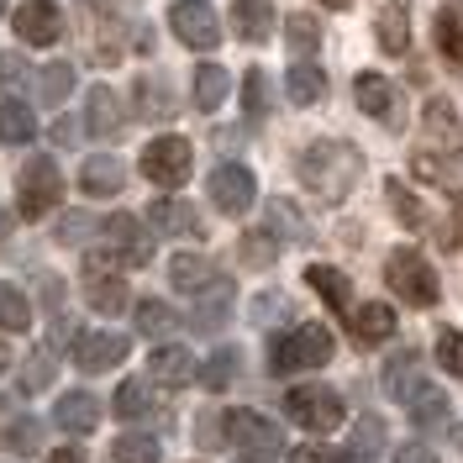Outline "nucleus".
<instances>
[{"mask_svg":"<svg viewBox=\"0 0 463 463\" xmlns=\"http://www.w3.org/2000/svg\"><path fill=\"white\" fill-rule=\"evenodd\" d=\"M32 132H37V121L22 100H5L0 106V143H32Z\"/></svg>","mask_w":463,"mask_h":463,"instance_id":"35","label":"nucleus"},{"mask_svg":"<svg viewBox=\"0 0 463 463\" xmlns=\"http://www.w3.org/2000/svg\"><path fill=\"white\" fill-rule=\"evenodd\" d=\"M190 169H195V147L184 143V137H153L143 147V174L158 190H179L190 179Z\"/></svg>","mask_w":463,"mask_h":463,"instance_id":"6","label":"nucleus"},{"mask_svg":"<svg viewBox=\"0 0 463 463\" xmlns=\"http://www.w3.org/2000/svg\"><path fill=\"white\" fill-rule=\"evenodd\" d=\"M5 11H11V0H0V16H5Z\"/></svg>","mask_w":463,"mask_h":463,"instance_id":"60","label":"nucleus"},{"mask_svg":"<svg viewBox=\"0 0 463 463\" xmlns=\"http://www.w3.org/2000/svg\"><path fill=\"white\" fill-rule=\"evenodd\" d=\"M5 442H11L16 453H32V448L43 442V421H32V416H22V421H11V432H5Z\"/></svg>","mask_w":463,"mask_h":463,"instance_id":"49","label":"nucleus"},{"mask_svg":"<svg viewBox=\"0 0 463 463\" xmlns=\"http://www.w3.org/2000/svg\"><path fill=\"white\" fill-rule=\"evenodd\" d=\"M11 22H16V37L32 43V48H53L58 37H63V16H58L53 0H27Z\"/></svg>","mask_w":463,"mask_h":463,"instance_id":"13","label":"nucleus"},{"mask_svg":"<svg viewBox=\"0 0 463 463\" xmlns=\"http://www.w3.org/2000/svg\"><path fill=\"white\" fill-rule=\"evenodd\" d=\"M295 174H300V184H306L311 195L337 205L358 190V179H364V153L353 143H343V137H321V143H311L300 153Z\"/></svg>","mask_w":463,"mask_h":463,"instance_id":"1","label":"nucleus"},{"mask_svg":"<svg viewBox=\"0 0 463 463\" xmlns=\"http://www.w3.org/2000/svg\"><path fill=\"white\" fill-rule=\"evenodd\" d=\"M421 384H427V379H421V353H416V347H401V353L384 364V395L405 405Z\"/></svg>","mask_w":463,"mask_h":463,"instance_id":"19","label":"nucleus"},{"mask_svg":"<svg viewBox=\"0 0 463 463\" xmlns=\"http://www.w3.org/2000/svg\"><path fill=\"white\" fill-rule=\"evenodd\" d=\"M227 437L237 442L242 463H274L279 453H285V432H279L269 416H259V411H232Z\"/></svg>","mask_w":463,"mask_h":463,"instance_id":"4","label":"nucleus"},{"mask_svg":"<svg viewBox=\"0 0 463 463\" xmlns=\"http://www.w3.org/2000/svg\"><path fill=\"white\" fill-rule=\"evenodd\" d=\"M448 237H453V248L463 242V205H458V216H453V232H448Z\"/></svg>","mask_w":463,"mask_h":463,"instance_id":"57","label":"nucleus"},{"mask_svg":"<svg viewBox=\"0 0 463 463\" xmlns=\"http://www.w3.org/2000/svg\"><path fill=\"white\" fill-rule=\"evenodd\" d=\"M379 448H384V421H379V416H364V421L353 427V437H347L343 458L347 463H364V458H374Z\"/></svg>","mask_w":463,"mask_h":463,"instance_id":"32","label":"nucleus"},{"mask_svg":"<svg viewBox=\"0 0 463 463\" xmlns=\"http://www.w3.org/2000/svg\"><path fill=\"white\" fill-rule=\"evenodd\" d=\"M147 374L158 379V384H174V390H179V384H190V379L201 374V369H195V358H190V347H153V358H147Z\"/></svg>","mask_w":463,"mask_h":463,"instance_id":"21","label":"nucleus"},{"mask_svg":"<svg viewBox=\"0 0 463 463\" xmlns=\"http://www.w3.org/2000/svg\"><path fill=\"white\" fill-rule=\"evenodd\" d=\"M27 85V63L16 53H0V90H22Z\"/></svg>","mask_w":463,"mask_h":463,"instance_id":"50","label":"nucleus"},{"mask_svg":"<svg viewBox=\"0 0 463 463\" xmlns=\"http://www.w3.org/2000/svg\"><path fill=\"white\" fill-rule=\"evenodd\" d=\"M274 317H285V295H263L253 306V321H274Z\"/></svg>","mask_w":463,"mask_h":463,"instance_id":"51","label":"nucleus"},{"mask_svg":"<svg viewBox=\"0 0 463 463\" xmlns=\"http://www.w3.org/2000/svg\"><path fill=\"white\" fill-rule=\"evenodd\" d=\"M384 195H390V205H395V216H401V222H405L411 232H421V227H427V211L416 205V195L405 190L401 179H384Z\"/></svg>","mask_w":463,"mask_h":463,"instance_id":"41","label":"nucleus"},{"mask_svg":"<svg viewBox=\"0 0 463 463\" xmlns=\"http://www.w3.org/2000/svg\"><path fill=\"white\" fill-rule=\"evenodd\" d=\"M384 285L401 295L405 306H437V295H442V285H437V269L427 263V253H416V248H395L390 259H384Z\"/></svg>","mask_w":463,"mask_h":463,"instance_id":"3","label":"nucleus"},{"mask_svg":"<svg viewBox=\"0 0 463 463\" xmlns=\"http://www.w3.org/2000/svg\"><path fill=\"white\" fill-rule=\"evenodd\" d=\"M16 201H22V216H27V222L48 216V211H53V205L63 201V174H58L53 158H32L27 169H22Z\"/></svg>","mask_w":463,"mask_h":463,"instance_id":"7","label":"nucleus"},{"mask_svg":"<svg viewBox=\"0 0 463 463\" xmlns=\"http://www.w3.org/2000/svg\"><path fill=\"white\" fill-rule=\"evenodd\" d=\"M289 463H337V458H332L326 448H295V453H289Z\"/></svg>","mask_w":463,"mask_h":463,"instance_id":"54","label":"nucleus"},{"mask_svg":"<svg viewBox=\"0 0 463 463\" xmlns=\"http://www.w3.org/2000/svg\"><path fill=\"white\" fill-rule=\"evenodd\" d=\"M137 332H147V337L174 332V311L164 306V300H137Z\"/></svg>","mask_w":463,"mask_h":463,"instance_id":"45","label":"nucleus"},{"mask_svg":"<svg viewBox=\"0 0 463 463\" xmlns=\"http://www.w3.org/2000/svg\"><path fill=\"white\" fill-rule=\"evenodd\" d=\"M227 90H232V74L222 63H201V69H195V106H201V111H216V106L227 100Z\"/></svg>","mask_w":463,"mask_h":463,"instance_id":"30","label":"nucleus"},{"mask_svg":"<svg viewBox=\"0 0 463 463\" xmlns=\"http://www.w3.org/2000/svg\"><path fill=\"white\" fill-rule=\"evenodd\" d=\"M211 279H216V269H211L201 253H179V259L169 263V285H174V289H184V295H201Z\"/></svg>","mask_w":463,"mask_h":463,"instance_id":"29","label":"nucleus"},{"mask_svg":"<svg viewBox=\"0 0 463 463\" xmlns=\"http://www.w3.org/2000/svg\"><path fill=\"white\" fill-rule=\"evenodd\" d=\"M111 463H158V437H147V432H127V437H116Z\"/></svg>","mask_w":463,"mask_h":463,"instance_id":"37","label":"nucleus"},{"mask_svg":"<svg viewBox=\"0 0 463 463\" xmlns=\"http://www.w3.org/2000/svg\"><path fill=\"white\" fill-rule=\"evenodd\" d=\"M69 90H74V69H69V63H48V69H43V80H37V95H43L48 106H58Z\"/></svg>","mask_w":463,"mask_h":463,"instance_id":"44","label":"nucleus"},{"mask_svg":"<svg viewBox=\"0 0 463 463\" xmlns=\"http://www.w3.org/2000/svg\"><path fill=\"white\" fill-rule=\"evenodd\" d=\"M80 184H85V195H121L127 169H121V158H111V153H95V158H85V169H80Z\"/></svg>","mask_w":463,"mask_h":463,"instance_id":"22","label":"nucleus"},{"mask_svg":"<svg viewBox=\"0 0 463 463\" xmlns=\"http://www.w3.org/2000/svg\"><path fill=\"white\" fill-rule=\"evenodd\" d=\"M227 317H232V279H211L201 295V306H195V326L201 332H216Z\"/></svg>","mask_w":463,"mask_h":463,"instance_id":"28","label":"nucleus"},{"mask_svg":"<svg viewBox=\"0 0 463 463\" xmlns=\"http://www.w3.org/2000/svg\"><path fill=\"white\" fill-rule=\"evenodd\" d=\"M353 100H358V111H364V116H374L384 132H401V127H405V100H401V90L390 85L384 74H358Z\"/></svg>","mask_w":463,"mask_h":463,"instance_id":"9","label":"nucleus"},{"mask_svg":"<svg viewBox=\"0 0 463 463\" xmlns=\"http://www.w3.org/2000/svg\"><path fill=\"white\" fill-rule=\"evenodd\" d=\"M374 43L384 48L390 58L411 53V0H390L384 11H379L374 22Z\"/></svg>","mask_w":463,"mask_h":463,"instance_id":"16","label":"nucleus"},{"mask_svg":"<svg viewBox=\"0 0 463 463\" xmlns=\"http://www.w3.org/2000/svg\"><path fill=\"white\" fill-rule=\"evenodd\" d=\"M285 411L311 432H337L343 427V395L332 384H295L285 395Z\"/></svg>","mask_w":463,"mask_h":463,"instance_id":"5","label":"nucleus"},{"mask_svg":"<svg viewBox=\"0 0 463 463\" xmlns=\"http://www.w3.org/2000/svg\"><path fill=\"white\" fill-rule=\"evenodd\" d=\"M285 43H289V53L295 58H311L321 48V22L317 16H300V11L285 16Z\"/></svg>","mask_w":463,"mask_h":463,"instance_id":"33","label":"nucleus"},{"mask_svg":"<svg viewBox=\"0 0 463 463\" xmlns=\"http://www.w3.org/2000/svg\"><path fill=\"white\" fill-rule=\"evenodd\" d=\"M48 463H85V453H80V448H58Z\"/></svg>","mask_w":463,"mask_h":463,"instance_id":"56","label":"nucleus"},{"mask_svg":"<svg viewBox=\"0 0 463 463\" xmlns=\"http://www.w3.org/2000/svg\"><path fill=\"white\" fill-rule=\"evenodd\" d=\"M147 222H153V232H164V237H201V216H195V205L174 201V195H164V201L147 205Z\"/></svg>","mask_w":463,"mask_h":463,"instance_id":"17","label":"nucleus"},{"mask_svg":"<svg viewBox=\"0 0 463 463\" xmlns=\"http://www.w3.org/2000/svg\"><path fill=\"white\" fill-rule=\"evenodd\" d=\"M458 448H463V437H458Z\"/></svg>","mask_w":463,"mask_h":463,"instance_id":"61","label":"nucleus"},{"mask_svg":"<svg viewBox=\"0 0 463 463\" xmlns=\"http://www.w3.org/2000/svg\"><path fill=\"white\" fill-rule=\"evenodd\" d=\"M321 5H332V11H347V5H353V0H321Z\"/></svg>","mask_w":463,"mask_h":463,"instance_id":"59","label":"nucleus"},{"mask_svg":"<svg viewBox=\"0 0 463 463\" xmlns=\"http://www.w3.org/2000/svg\"><path fill=\"white\" fill-rule=\"evenodd\" d=\"M90 227H95L90 216H69V222L58 227V237H63V242H80V237H90Z\"/></svg>","mask_w":463,"mask_h":463,"instance_id":"52","label":"nucleus"},{"mask_svg":"<svg viewBox=\"0 0 463 463\" xmlns=\"http://www.w3.org/2000/svg\"><path fill=\"white\" fill-rule=\"evenodd\" d=\"M53 421L63 427V432L90 437L95 427H100V401H95L90 390H69V395H58V405H53Z\"/></svg>","mask_w":463,"mask_h":463,"instance_id":"15","label":"nucleus"},{"mask_svg":"<svg viewBox=\"0 0 463 463\" xmlns=\"http://www.w3.org/2000/svg\"><path fill=\"white\" fill-rule=\"evenodd\" d=\"M211 201H216V211H227V216H242L248 205L259 201L253 169H242V164H216V169H211Z\"/></svg>","mask_w":463,"mask_h":463,"instance_id":"11","label":"nucleus"},{"mask_svg":"<svg viewBox=\"0 0 463 463\" xmlns=\"http://www.w3.org/2000/svg\"><path fill=\"white\" fill-rule=\"evenodd\" d=\"M437 48L442 58L463 69V0H442V11H437Z\"/></svg>","mask_w":463,"mask_h":463,"instance_id":"26","label":"nucleus"},{"mask_svg":"<svg viewBox=\"0 0 463 463\" xmlns=\"http://www.w3.org/2000/svg\"><path fill=\"white\" fill-rule=\"evenodd\" d=\"M285 95L295 106H317L321 95H326V74H321L311 58H295V69L285 74Z\"/></svg>","mask_w":463,"mask_h":463,"instance_id":"27","label":"nucleus"},{"mask_svg":"<svg viewBox=\"0 0 463 463\" xmlns=\"http://www.w3.org/2000/svg\"><path fill=\"white\" fill-rule=\"evenodd\" d=\"M306 285L317 289L321 300L332 306V311H353V285H347L343 269H326V263H311L306 269Z\"/></svg>","mask_w":463,"mask_h":463,"instance_id":"24","label":"nucleus"},{"mask_svg":"<svg viewBox=\"0 0 463 463\" xmlns=\"http://www.w3.org/2000/svg\"><path fill=\"white\" fill-rule=\"evenodd\" d=\"M395 463H437L432 448H421V442H405L401 453H395Z\"/></svg>","mask_w":463,"mask_h":463,"instance_id":"53","label":"nucleus"},{"mask_svg":"<svg viewBox=\"0 0 463 463\" xmlns=\"http://www.w3.org/2000/svg\"><path fill=\"white\" fill-rule=\"evenodd\" d=\"M53 137H58V143H74V137H80V127H74V121H58Z\"/></svg>","mask_w":463,"mask_h":463,"instance_id":"55","label":"nucleus"},{"mask_svg":"<svg viewBox=\"0 0 463 463\" xmlns=\"http://www.w3.org/2000/svg\"><path fill=\"white\" fill-rule=\"evenodd\" d=\"M237 253H242V263H248V269H269V263L279 259V242H274V232H242Z\"/></svg>","mask_w":463,"mask_h":463,"instance_id":"39","label":"nucleus"},{"mask_svg":"<svg viewBox=\"0 0 463 463\" xmlns=\"http://www.w3.org/2000/svg\"><path fill=\"white\" fill-rule=\"evenodd\" d=\"M85 127L95 132V137H116L121 132V100H116V90L111 85H95L90 90V106H85Z\"/></svg>","mask_w":463,"mask_h":463,"instance_id":"25","label":"nucleus"},{"mask_svg":"<svg viewBox=\"0 0 463 463\" xmlns=\"http://www.w3.org/2000/svg\"><path fill=\"white\" fill-rule=\"evenodd\" d=\"M100 237H106V253L100 259H116V263H127V269H143L153 259V237L143 232L137 216H106L100 222Z\"/></svg>","mask_w":463,"mask_h":463,"instance_id":"8","label":"nucleus"},{"mask_svg":"<svg viewBox=\"0 0 463 463\" xmlns=\"http://www.w3.org/2000/svg\"><path fill=\"white\" fill-rule=\"evenodd\" d=\"M121 358H127V337L121 332H85V337H74V364L85 374H106Z\"/></svg>","mask_w":463,"mask_h":463,"instance_id":"14","label":"nucleus"},{"mask_svg":"<svg viewBox=\"0 0 463 463\" xmlns=\"http://www.w3.org/2000/svg\"><path fill=\"white\" fill-rule=\"evenodd\" d=\"M137 106H143V116H147V121L169 116V111H174L169 85H164V80H153V74H143V85H137Z\"/></svg>","mask_w":463,"mask_h":463,"instance_id":"42","label":"nucleus"},{"mask_svg":"<svg viewBox=\"0 0 463 463\" xmlns=\"http://www.w3.org/2000/svg\"><path fill=\"white\" fill-rule=\"evenodd\" d=\"M405 405H411V416H416L421 427H437V421H448V395H442L437 384H421V390H416V395H411Z\"/></svg>","mask_w":463,"mask_h":463,"instance_id":"38","label":"nucleus"},{"mask_svg":"<svg viewBox=\"0 0 463 463\" xmlns=\"http://www.w3.org/2000/svg\"><path fill=\"white\" fill-rule=\"evenodd\" d=\"M48 379H53V347H43L37 358H27V369H22V390L37 395V390H48Z\"/></svg>","mask_w":463,"mask_h":463,"instance_id":"47","label":"nucleus"},{"mask_svg":"<svg viewBox=\"0 0 463 463\" xmlns=\"http://www.w3.org/2000/svg\"><path fill=\"white\" fill-rule=\"evenodd\" d=\"M269 227L285 232L289 242H306V237H311V227L300 222V211H295L289 201H269Z\"/></svg>","mask_w":463,"mask_h":463,"instance_id":"43","label":"nucleus"},{"mask_svg":"<svg viewBox=\"0 0 463 463\" xmlns=\"http://www.w3.org/2000/svg\"><path fill=\"white\" fill-rule=\"evenodd\" d=\"M85 300L100 311V317H116V311H127V300H132V295H127V285H121L116 274H106L100 263L90 259L85 263Z\"/></svg>","mask_w":463,"mask_h":463,"instance_id":"18","label":"nucleus"},{"mask_svg":"<svg viewBox=\"0 0 463 463\" xmlns=\"http://www.w3.org/2000/svg\"><path fill=\"white\" fill-rule=\"evenodd\" d=\"M232 374H237V353H232V347H222L211 364H201V384L205 390H227Z\"/></svg>","mask_w":463,"mask_h":463,"instance_id":"46","label":"nucleus"},{"mask_svg":"<svg viewBox=\"0 0 463 463\" xmlns=\"http://www.w3.org/2000/svg\"><path fill=\"white\" fill-rule=\"evenodd\" d=\"M232 27L242 43H263L274 32V5L269 0H232Z\"/></svg>","mask_w":463,"mask_h":463,"instance_id":"23","label":"nucleus"},{"mask_svg":"<svg viewBox=\"0 0 463 463\" xmlns=\"http://www.w3.org/2000/svg\"><path fill=\"white\" fill-rule=\"evenodd\" d=\"M0 326L5 332H27L32 326V300L16 285H5V279H0Z\"/></svg>","mask_w":463,"mask_h":463,"instance_id":"34","label":"nucleus"},{"mask_svg":"<svg viewBox=\"0 0 463 463\" xmlns=\"http://www.w3.org/2000/svg\"><path fill=\"white\" fill-rule=\"evenodd\" d=\"M147 411H153V390H147L143 379H127V384L116 390V416H121V421H143Z\"/></svg>","mask_w":463,"mask_h":463,"instance_id":"36","label":"nucleus"},{"mask_svg":"<svg viewBox=\"0 0 463 463\" xmlns=\"http://www.w3.org/2000/svg\"><path fill=\"white\" fill-rule=\"evenodd\" d=\"M437 364L448 369V374H458L463 379V332H437Z\"/></svg>","mask_w":463,"mask_h":463,"instance_id":"48","label":"nucleus"},{"mask_svg":"<svg viewBox=\"0 0 463 463\" xmlns=\"http://www.w3.org/2000/svg\"><path fill=\"white\" fill-rule=\"evenodd\" d=\"M347 326H353V337L364 347H374L395 332V311H390L384 300H369V306H353V311H347Z\"/></svg>","mask_w":463,"mask_h":463,"instance_id":"20","label":"nucleus"},{"mask_svg":"<svg viewBox=\"0 0 463 463\" xmlns=\"http://www.w3.org/2000/svg\"><path fill=\"white\" fill-rule=\"evenodd\" d=\"M269 106H274L269 74H263V69H248V74H242V111L248 116H269Z\"/></svg>","mask_w":463,"mask_h":463,"instance_id":"40","label":"nucleus"},{"mask_svg":"<svg viewBox=\"0 0 463 463\" xmlns=\"http://www.w3.org/2000/svg\"><path fill=\"white\" fill-rule=\"evenodd\" d=\"M421 127H427V153H463V121L453 111V100L448 95H432L427 100V116H421Z\"/></svg>","mask_w":463,"mask_h":463,"instance_id":"12","label":"nucleus"},{"mask_svg":"<svg viewBox=\"0 0 463 463\" xmlns=\"http://www.w3.org/2000/svg\"><path fill=\"white\" fill-rule=\"evenodd\" d=\"M169 27L184 48H201V53H211V48L222 43V22H216V11H211L205 0H179L169 11Z\"/></svg>","mask_w":463,"mask_h":463,"instance_id":"10","label":"nucleus"},{"mask_svg":"<svg viewBox=\"0 0 463 463\" xmlns=\"http://www.w3.org/2000/svg\"><path fill=\"white\" fill-rule=\"evenodd\" d=\"M332 332L321 326V321H300V326H289L285 337H274V353H269V364H274V374H300V369H321L326 358H332Z\"/></svg>","mask_w":463,"mask_h":463,"instance_id":"2","label":"nucleus"},{"mask_svg":"<svg viewBox=\"0 0 463 463\" xmlns=\"http://www.w3.org/2000/svg\"><path fill=\"white\" fill-rule=\"evenodd\" d=\"M411 169H416V179H427V184H437V190H453V195H463V169H458V164H442V158H432L427 147L411 158Z\"/></svg>","mask_w":463,"mask_h":463,"instance_id":"31","label":"nucleus"},{"mask_svg":"<svg viewBox=\"0 0 463 463\" xmlns=\"http://www.w3.org/2000/svg\"><path fill=\"white\" fill-rule=\"evenodd\" d=\"M5 364H11V347L0 343V374H5Z\"/></svg>","mask_w":463,"mask_h":463,"instance_id":"58","label":"nucleus"}]
</instances>
